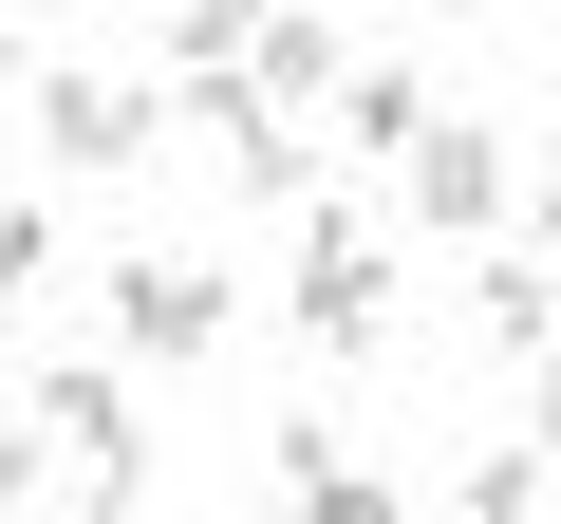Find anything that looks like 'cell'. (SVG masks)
<instances>
[{
	"mask_svg": "<svg viewBox=\"0 0 561 524\" xmlns=\"http://www.w3.org/2000/svg\"><path fill=\"white\" fill-rule=\"evenodd\" d=\"M38 468L76 524H131L150 505V431H131V375H38Z\"/></svg>",
	"mask_w": 561,
	"mask_h": 524,
	"instance_id": "1",
	"label": "cell"
},
{
	"mask_svg": "<svg viewBox=\"0 0 561 524\" xmlns=\"http://www.w3.org/2000/svg\"><path fill=\"white\" fill-rule=\"evenodd\" d=\"M280 319H300L319 356H375L393 338V243L356 206H300V262H280Z\"/></svg>",
	"mask_w": 561,
	"mask_h": 524,
	"instance_id": "2",
	"label": "cell"
},
{
	"mask_svg": "<svg viewBox=\"0 0 561 524\" xmlns=\"http://www.w3.org/2000/svg\"><path fill=\"white\" fill-rule=\"evenodd\" d=\"M393 187H412V225H431V243H486V225L524 206V150H505L486 113H431V150H412Z\"/></svg>",
	"mask_w": 561,
	"mask_h": 524,
	"instance_id": "3",
	"label": "cell"
},
{
	"mask_svg": "<svg viewBox=\"0 0 561 524\" xmlns=\"http://www.w3.org/2000/svg\"><path fill=\"white\" fill-rule=\"evenodd\" d=\"M113 338L169 375V356H206L225 338V262H187V243H150V262H113Z\"/></svg>",
	"mask_w": 561,
	"mask_h": 524,
	"instance_id": "4",
	"label": "cell"
},
{
	"mask_svg": "<svg viewBox=\"0 0 561 524\" xmlns=\"http://www.w3.org/2000/svg\"><path fill=\"white\" fill-rule=\"evenodd\" d=\"M38 150H57V169H150L169 113H150L131 76H38Z\"/></svg>",
	"mask_w": 561,
	"mask_h": 524,
	"instance_id": "5",
	"label": "cell"
},
{
	"mask_svg": "<svg viewBox=\"0 0 561 524\" xmlns=\"http://www.w3.org/2000/svg\"><path fill=\"white\" fill-rule=\"evenodd\" d=\"M337 76H356V57H337V20H300V0H262V38H243V94H262L280 132H300V113H337Z\"/></svg>",
	"mask_w": 561,
	"mask_h": 524,
	"instance_id": "6",
	"label": "cell"
},
{
	"mask_svg": "<svg viewBox=\"0 0 561 524\" xmlns=\"http://www.w3.org/2000/svg\"><path fill=\"white\" fill-rule=\"evenodd\" d=\"M337 150L412 169V150H431V76H412V57H356V76H337Z\"/></svg>",
	"mask_w": 561,
	"mask_h": 524,
	"instance_id": "7",
	"label": "cell"
},
{
	"mask_svg": "<svg viewBox=\"0 0 561 524\" xmlns=\"http://www.w3.org/2000/svg\"><path fill=\"white\" fill-rule=\"evenodd\" d=\"M468 338L542 375V356H561V282H542V262H486V282H468Z\"/></svg>",
	"mask_w": 561,
	"mask_h": 524,
	"instance_id": "8",
	"label": "cell"
},
{
	"mask_svg": "<svg viewBox=\"0 0 561 524\" xmlns=\"http://www.w3.org/2000/svg\"><path fill=\"white\" fill-rule=\"evenodd\" d=\"M542 505H561V487H542V449H486V468L449 487V524H542Z\"/></svg>",
	"mask_w": 561,
	"mask_h": 524,
	"instance_id": "9",
	"label": "cell"
},
{
	"mask_svg": "<svg viewBox=\"0 0 561 524\" xmlns=\"http://www.w3.org/2000/svg\"><path fill=\"white\" fill-rule=\"evenodd\" d=\"M57 282H76V262H57V206H0V300H20V319H38Z\"/></svg>",
	"mask_w": 561,
	"mask_h": 524,
	"instance_id": "10",
	"label": "cell"
},
{
	"mask_svg": "<svg viewBox=\"0 0 561 524\" xmlns=\"http://www.w3.org/2000/svg\"><path fill=\"white\" fill-rule=\"evenodd\" d=\"M38 487H57L38 468V412H0V524H38Z\"/></svg>",
	"mask_w": 561,
	"mask_h": 524,
	"instance_id": "11",
	"label": "cell"
},
{
	"mask_svg": "<svg viewBox=\"0 0 561 524\" xmlns=\"http://www.w3.org/2000/svg\"><path fill=\"white\" fill-rule=\"evenodd\" d=\"M300 524H412V505H393L375 468H337V487H300Z\"/></svg>",
	"mask_w": 561,
	"mask_h": 524,
	"instance_id": "12",
	"label": "cell"
},
{
	"mask_svg": "<svg viewBox=\"0 0 561 524\" xmlns=\"http://www.w3.org/2000/svg\"><path fill=\"white\" fill-rule=\"evenodd\" d=\"M524 431H542V449H561V356H542V375H524Z\"/></svg>",
	"mask_w": 561,
	"mask_h": 524,
	"instance_id": "13",
	"label": "cell"
},
{
	"mask_svg": "<svg viewBox=\"0 0 561 524\" xmlns=\"http://www.w3.org/2000/svg\"><path fill=\"white\" fill-rule=\"evenodd\" d=\"M524 206H542V243H561V150H542V169H524Z\"/></svg>",
	"mask_w": 561,
	"mask_h": 524,
	"instance_id": "14",
	"label": "cell"
},
{
	"mask_svg": "<svg viewBox=\"0 0 561 524\" xmlns=\"http://www.w3.org/2000/svg\"><path fill=\"white\" fill-rule=\"evenodd\" d=\"M20 38H38V0H0V57H20Z\"/></svg>",
	"mask_w": 561,
	"mask_h": 524,
	"instance_id": "15",
	"label": "cell"
},
{
	"mask_svg": "<svg viewBox=\"0 0 561 524\" xmlns=\"http://www.w3.org/2000/svg\"><path fill=\"white\" fill-rule=\"evenodd\" d=\"M280 524H300V505H280Z\"/></svg>",
	"mask_w": 561,
	"mask_h": 524,
	"instance_id": "16",
	"label": "cell"
},
{
	"mask_svg": "<svg viewBox=\"0 0 561 524\" xmlns=\"http://www.w3.org/2000/svg\"><path fill=\"white\" fill-rule=\"evenodd\" d=\"M542 524H561V505H542Z\"/></svg>",
	"mask_w": 561,
	"mask_h": 524,
	"instance_id": "17",
	"label": "cell"
}]
</instances>
